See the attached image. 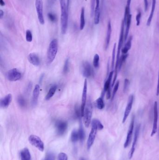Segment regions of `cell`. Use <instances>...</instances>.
Returning <instances> with one entry per match:
<instances>
[{
    "label": "cell",
    "instance_id": "cell-1",
    "mask_svg": "<svg viewBox=\"0 0 159 160\" xmlns=\"http://www.w3.org/2000/svg\"><path fill=\"white\" fill-rule=\"evenodd\" d=\"M125 23L124 21L122 20L121 25L120 29V35H119V41H118V46L117 54L116 61L115 65V70H114V78L112 83V87L115 84L117 77L118 76V64H119V58H120V51L122 46L124 40V27Z\"/></svg>",
    "mask_w": 159,
    "mask_h": 160
},
{
    "label": "cell",
    "instance_id": "cell-2",
    "mask_svg": "<svg viewBox=\"0 0 159 160\" xmlns=\"http://www.w3.org/2000/svg\"><path fill=\"white\" fill-rule=\"evenodd\" d=\"M61 7V32L63 34H65L67 30L68 24V14L67 8L65 0H59Z\"/></svg>",
    "mask_w": 159,
    "mask_h": 160
},
{
    "label": "cell",
    "instance_id": "cell-3",
    "mask_svg": "<svg viewBox=\"0 0 159 160\" xmlns=\"http://www.w3.org/2000/svg\"><path fill=\"white\" fill-rule=\"evenodd\" d=\"M58 51V42L57 39H54L50 42L47 51V62L50 64L54 61Z\"/></svg>",
    "mask_w": 159,
    "mask_h": 160
},
{
    "label": "cell",
    "instance_id": "cell-4",
    "mask_svg": "<svg viewBox=\"0 0 159 160\" xmlns=\"http://www.w3.org/2000/svg\"><path fill=\"white\" fill-rule=\"evenodd\" d=\"M92 101L89 98L87 101L84 111V123L86 128H88L90 125L92 121Z\"/></svg>",
    "mask_w": 159,
    "mask_h": 160
},
{
    "label": "cell",
    "instance_id": "cell-5",
    "mask_svg": "<svg viewBox=\"0 0 159 160\" xmlns=\"http://www.w3.org/2000/svg\"><path fill=\"white\" fill-rule=\"evenodd\" d=\"M98 130V128L97 124L93 121H92V129H91V132L89 134V137L88 138L87 142V147L88 149H90L92 146L94 141H95V138H96Z\"/></svg>",
    "mask_w": 159,
    "mask_h": 160
},
{
    "label": "cell",
    "instance_id": "cell-6",
    "mask_svg": "<svg viewBox=\"0 0 159 160\" xmlns=\"http://www.w3.org/2000/svg\"><path fill=\"white\" fill-rule=\"evenodd\" d=\"M30 143L33 146L37 148L40 151H44V143L39 137L34 135H31L29 138Z\"/></svg>",
    "mask_w": 159,
    "mask_h": 160
},
{
    "label": "cell",
    "instance_id": "cell-7",
    "mask_svg": "<svg viewBox=\"0 0 159 160\" xmlns=\"http://www.w3.org/2000/svg\"><path fill=\"white\" fill-rule=\"evenodd\" d=\"M7 78L9 81L15 82L21 79V73L18 68H12L8 72Z\"/></svg>",
    "mask_w": 159,
    "mask_h": 160
},
{
    "label": "cell",
    "instance_id": "cell-8",
    "mask_svg": "<svg viewBox=\"0 0 159 160\" xmlns=\"http://www.w3.org/2000/svg\"><path fill=\"white\" fill-rule=\"evenodd\" d=\"M81 70L83 76L86 78H89L92 77L93 73L91 65L87 61L83 62L81 67Z\"/></svg>",
    "mask_w": 159,
    "mask_h": 160
},
{
    "label": "cell",
    "instance_id": "cell-9",
    "mask_svg": "<svg viewBox=\"0 0 159 160\" xmlns=\"http://www.w3.org/2000/svg\"><path fill=\"white\" fill-rule=\"evenodd\" d=\"M158 104L155 101L154 105V119H153V126L151 136L154 135L157 131L158 129Z\"/></svg>",
    "mask_w": 159,
    "mask_h": 160
},
{
    "label": "cell",
    "instance_id": "cell-10",
    "mask_svg": "<svg viewBox=\"0 0 159 160\" xmlns=\"http://www.w3.org/2000/svg\"><path fill=\"white\" fill-rule=\"evenodd\" d=\"M35 5H36V10H37L39 22L41 25H44V19L43 15V0H36Z\"/></svg>",
    "mask_w": 159,
    "mask_h": 160
},
{
    "label": "cell",
    "instance_id": "cell-11",
    "mask_svg": "<svg viewBox=\"0 0 159 160\" xmlns=\"http://www.w3.org/2000/svg\"><path fill=\"white\" fill-rule=\"evenodd\" d=\"M135 117L133 115L131 117V121L130 124L129 128L128 131V134H127V139L125 142L124 147L125 148H128L129 145L130 144L131 140H132V137H133V131H134V125H135Z\"/></svg>",
    "mask_w": 159,
    "mask_h": 160
},
{
    "label": "cell",
    "instance_id": "cell-12",
    "mask_svg": "<svg viewBox=\"0 0 159 160\" xmlns=\"http://www.w3.org/2000/svg\"><path fill=\"white\" fill-rule=\"evenodd\" d=\"M55 127L57 134L63 135L67 129L68 123L64 121H57L56 122Z\"/></svg>",
    "mask_w": 159,
    "mask_h": 160
},
{
    "label": "cell",
    "instance_id": "cell-13",
    "mask_svg": "<svg viewBox=\"0 0 159 160\" xmlns=\"http://www.w3.org/2000/svg\"><path fill=\"white\" fill-rule=\"evenodd\" d=\"M87 94V81L86 79L84 82V88H83L82 97L81 105L82 117H83L84 116L85 107L86 104V102Z\"/></svg>",
    "mask_w": 159,
    "mask_h": 160
},
{
    "label": "cell",
    "instance_id": "cell-14",
    "mask_svg": "<svg viewBox=\"0 0 159 160\" xmlns=\"http://www.w3.org/2000/svg\"><path fill=\"white\" fill-rule=\"evenodd\" d=\"M134 96L131 95L129 97L128 100V104H127L125 111L124 114L123 118L122 123H124L126 121L131 111L132 107H133V102H134Z\"/></svg>",
    "mask_w": 159,
    "mask_h": 160
},
{
    "label": "cell",
    "instance_id": "cell-15",
    "mask_svg": "<svg viewBox=\"0 0 159 160\" xmlns=\"http://www.w3.org/2000/svg\"><path fill=\"white\" fill-rule=\"evenodd\" d=\"M140 125L138 124L136 128L135 132V136H134V141H133V144L131 146V149L130 151L129 155V158L130 159L133 157L134 155V152L135 149L136 145L137 142L138 141V137H139V134H140Z\"/></svg>",
    "mask_w": 159,
    "mask_h": 160
},
{
    "label": "cell",
    "instance_id": "cell-16",
    "mask_svg": "<svg viewBox=\"0 0 159 160\" xmlns=\"http://www.w3.org/2000/svg\"><path fill=\"white\" fill-rule=\"evenodd\" d=\"M40 87L39 84L35 86L34 90L33 92L32 97V105L35 106L37 104L38 100L40 95Z\"/></svg>",
    "mask_w": 159,
    "mask_h": 160
},
{
    "label": "cell",
    "instance_id": "cell-17",
    "mask_svg": "<svg viewBox=\"0 0 159 160\" xmlns=\"http://www.w3.org/2000/svg\"><path fill=\"white\" fill-rule=\"evenodd\" d=\"M100 0H96V7L94 10V24L98 25L100 21Z\"/></svg>",
    "mask_w": 159,
    "mask_h": 160
},
{
    "label": "cell",
    "instance_id": "cell-18",
    "mask_svg": "<svg viewBox=\"0 0 159 160\" xmlns=\"http://www.w3.org/2000/svg\"><path fill=\"white\" fill-rule=\"evenodd\" d=\"M29 62L33 65L38 66L40 64V60L39 56L35 53H30L28 56Z\"/></svg>",
    "mask_w": 159,
    "mask_h": 160
},
{
    "label": "cell",
    "instance_id": "cell-19",
    "mask_svg": "<svg viewBox=\"0 0 159 160\" xmlns=\"http://www.w3.org/2000/svg\"><path fill=\"white\" fill-rule=\"evenodd\" d=\"M12 100V96L11 94H8L1 100L0 104L2 108H6L8 107Z\"/></svg>",
    "mask_w": 159,
    "mask_h": 160
},
{
    "label": "cell",
    "instance_id": "cell-20",
    "mask_svg": "<svg viewBox=\"0 0 159 160\" xmlns=\"http://www.w3.org/2000/svg\"><path fill=\"white\" fill-rule=\"evenodd\" d=\"M112 34V26L110 21L108 22L107 25V33H106V38H105V50H107L110 42L111 37Z\"/></svg>",
    "mask_w": 159,
    "mask_h": 160
},
{
    "label": "cell",
    "instance_id": "cell-21",
    "mask_svg": "<svg viewBox=\"0 0 159 160\" xmlns=\"http://www.w3.org/2000/svg\"><path fill=\"white\" fill-rule=\"evenodd\" d=\"M114 71H112L109 73V76H108V79L105 82V83L104 84V92H107L108 90L110 89L111 83L112 79V77L114 74Z\"/></svg>",
    "mask_w": 159,
    "mask_h": 160
},
{
    "label": "cell",
    "instance_id": "cell-22",
    "mask_svg": "<svg viewBox=\"0 0 159 160\" xmlns=\"http://www.w3.org/2000/svg\"><path fill=\"white\" fill-rule=\"evenodd\" d=\"M21 160H31V155L28 148H24L20 153Z\"/></svg>",
    "mask_w": 159,
    "mask_h": 160
},
{
    "label": "cell",
    "instance_id": "cell-23",
    "mask_svg": "<svg viewBox=\"0 0 159 160\" xmlns=\"http://www.w3.org/2000/svg\"><path fill=\"white\" fill-rule=\"evenodd\" d=\"M131 15L130 14L128 16L127 22H126V23L125 24V26H126V28H125V32L124 41H126L127 39H128L130 28L131 24Z\"/></svg>",
    "mask_w": 159,
    "mask_h": 160
},
{
    "label": "cell",
    "instance_id": "cell-24",
    "mask_svg": "<svg viewBox=\"0 0 159 160\" xmlns=\"http://www.w3.org/2000/svg\"><path fill=\"white\" fill-rule=\"evenodd\" d=\"M156 0H152V9H151V12L149 18L148 19L147 22V26H149L152 22L153 15L154 14V10H155V6H156Z\"/></svg>",
    "mask_w": 159,
    "mask_h": 160
},
{
    "label": "cell",
    "instance_id": "cell-25",
    "mask_svg": "<svg viewBox=\"0 0 159 160\" xmlns=\"http://www.w3.org/2000/svg\"><path fill=\"white\" fill-rule=\"evenodd\" d=\"M132 39H133V37H132V36H130L129 38L128 41H127V43L125 44L124 47L122 49V54H125L128 53L129 50L131 48Z\"/></svg>",
    "mask_w": 159,
    "mask_h": 160
},
{
    "label": "cell",
    "instance_id": "cell-26",
    "mask_svg": "<svg viewBox=\"0 0 159 160\" xmlns=\"http://www.w3.org/2000/svg\"><path fill=\"white\" fill-rule=\"evenodd\" d=\"M131 0H128L127 1V6L125 7V10L124 17V22L125 25L128 16L131 14L130 13V5Z\"/></svg>",
    "mask_w": 159,
    "mask_h": 160
},
{
    "label": "cell",
    "instance_id": "cell-27",
    "mask_svg": "<svg viewBox=\"0 0 159 160\" xmlns=\"http://www.w3.org/2000/svg\"><path fill=\"white\" fill-rule=\"evenodd\" d=\"M57 89V86L56 85H53L52 86V87H50L48 93L46 95V97H45V100H49L51 97H52L54 94H55Z\"/></svg>",
    "mask_w": 159,
    "mask_h": 160
},
{
    "label": "cell",
    "instance_id": "cell-28",
    "mask_svg": "<svg viewBox=\"0 0 159 160\" xmlns=\"http://www.w3.org/2000/svg\"><path fill=\"white\" fill-rule=\"evenodd\" d=\"M86 25L85 18V8H82L80 14V30H83Z\"/></svg>",
    "mask_w": 159,
    "mask_h": 160
},
{
    "label": "cell",
    "instance_id": "cell-29",
    "mask_svg": "<svg viewBox=\"0 0 159 160\" xmlns=\"http://www.w3.org/2000/svg\"><path fill=\"white\" fill-rule=\"evenodd\" d=\"M78 134H79V140L81 142H83L85 138V133L83 128L82 124H80V128L78 130Z\"/></svg>",
    "mask_w": 159,
    "mask_h": 160
},
{
    "label": "cell",
    "instance_id": "cell-30",
    "mask_svg": "<svg viewBox=\"0 0 159 160\" xmlns=\"http://www.w3.org/2000/svg\"><path fill=\"white\" fill-rule=\"evenodd\" d=\"M96 106L98 109L102 110L105 107V104H104V100L103 98L100 97L96 100L95 102Z\"/></svg>",
    "mask_w": 159,
    "mask_h": 160
},
{
    "label": "cell",
    "instance_id": "cell-31",
    "mask_svg": "<svg viewBox=\"0 0 159 160\" xmlns=\"http://www.w3.org/2000/svg\"><path fill=\"white\" fill-rule=\"evenodd\" d=\"M70 140L73 142H76L79 140V134H78V131L76 130H73L70 136Z\"/></svg>",
    "mask_w": 159,
    "mask_h": 160
},
{
    "label": "cell",
    "instance_id": "cell-32",
    "mask_svg": "<svg viewBox=\"0 0 159 160\" xmlns=\"http://www.w3.org/2000/svg\"><path fill=\"white\" fill-rule=\"evenodd\" d=\"M128 56V54H122V56L120 57L119 60V64H118V71L121 70L122 66L124 63L125 62V60H127V58Z\"/></svg>",
    "mask_w": 159,
    "mask_h": 160
},
{
    "label": "cell",
    "instance_id": "cell-33",
    "mask_svg": "<svg viewBox=\"0 0 159 160\" xmlns=\"http://www.w3.org/2000/svg\"><path fill=\"white\" fill-rule=\"evenodd\" d=\"M17 101H18V104L20 107H25L26 105V102L25 100L24 97L22 96H19L17 98Z\"/></svg>",
    "mask_w": 159,
    "mask_h": 160
},
{
    "label": "cell",
    "instance_id": "cell-34",
    "mask_svg": "<svg viewBox=\"0 0 159 160\" xmlns=\"http://www.w3.org/2000/svg\"><path fill=\"white\" fill-rule=\"evenodd\" d=\"M116 48V43H115L113 46V50L112 53V69L113 70L114 67L115 59Z\"/></svg>",
    "mask_w": 159,
    "mask_h": 160
},
{
    "label": "cell",
    "instance_id": "cell-35",
    "mask_svg": "<svg viewBox=\"0 0 159 160\" xmlns=\"http://www.w3.org/2000/svg\"><path fill=\"white\" fill-rule=\"evenodd\" d=\"M99 56L98 54H96L94 56L93 60V65L95 68H98L99 66Z\"/></svg>",
    "mask_w": 159,
    "mask_h": 160
},
{
    "label": "cell",
    "instance_id": "cell-36",
    "mask_svg": "<svg viewBox=\"0 0 159 160\" xmlns=\"http://www.w3.org/2000/svg\"><path fill=\"white\" fill-rule=\"evenodd\" d=\"M119 85V81H118L116 82L115 85H114V89H113V91H112V100H113L114 99V97L117 92L118 90V89Z\"/></svg>",
    "mask_w": 159,
    "mask_h": 160
},
{
    "label": "cell",
    "instance_id": "cell-37",
    "mask_svg": "<svg viewBox=\"0 0 159 160\" xmlns=\"http://www.w3.org/2000/svg\"><path fill=\"white\" fill-rule=\"evenodd\" d=\"M32 34L30 30H28L26 32V40L28 42H31L32 41Z\"/></svg>",
    "mask_w": 159,
    "mask_h": 160
},
{
    "label": "cell",
    "instance_id": "cell-38",
    "mask_svg": "<svg viewBox=\"0 0 159 160\" xmlns=\"http://www.w3.org/2000/svg\"><path fill=\"white\" fill-rule=\"evenodd\" d=\"M69 68V59H67V60H65L64 66H63V73H67L68 72Z\"/></svg>",
    "mask_w": 159,
    "mask_h": 160
},
{
    "label": "cell",
    "instance_id": "cell-39",
    "mask_svg": "<svg viewBox=\"0 0 159 160\" xmlns=\"http://www.w3.org/2000/svg\"><path fill=\"white\" fill-rule=\"evenodd\" d=\"M44 160H55V155L52 152H49L46 154V157Z\"/></svg>",
    "mask_w": 159,
    "mask_h": 160
},
{
    "label": "cell",
    "instance_id": "cell-40",
    "mask_svg": "<svg viewBox=\"0 0 159 160\" xmlns=\"http://www.w3.org/2000/svg\"><path fill=\"white\" fill-rule=\"evenodd\" d=\"M129 84L130 82L129 81V80L128 79H125L123 87V91L125 93L127 92V91L128 90Z\"/></svg>",
    "mask_w": 159,
    "mask_h": 160
},
{
    "label": "cell",
    "instance_id": "cell-41",
    "mask_svg": "<svg viewBox=\"0 0 159 160\" xmlns=\"http://www.w3.org/2000/svg\"><path fill=\"white\" fill-rule=\"evenodd\" d=\"M96 0H91V16L92 17L94 15V10H95V5Z\"/></svg>",
    "mask_w": 159,
    "mask_h": 160
},
{
    "label": "cell",
    "instance_id": "cell-42",
    "mask_svg": "<svg viewBox=\"0 0 159 160\" xmlns=\"http://www.w3.org/2000/svg\"><path fill=\"white\" fill-rule=\"evenodd\" d=\"M92 121L96 123V124H97V127H98V130H101L103 129V128H104V126H103V124H102V123L100 122V121L99 120H98V119H93Z\"/></svg>",
    "mask_w": 159,
    "mask_h": 160
},
{
    "label": "cell",
    "instance_id": "cell-43",
    "mask_svg": "<svg viewBox=\"0 0 159 160\" xmlns=\"http://www.w3.org/2000/svg\"><path fill=\"white\" fill-rule=\"evenodd\" d=\"M58 160H68V156L64 153H60L58 155Z\"/></svg>",
    "mask_w": 159,
    "mask_h": 160
},
{
    "label": "cell",
    "instance_id": "cell-44",
    "mask_svg": "<svg viewBox=\"0 0 159 160\" xmlns=\"http://www.w3.org/2000/svg\"><path fill=\"white\" fill-rule=\"evenodd\" d=\"M48 17L49 19L50 20V21L52 22H55L56 21V15L52 13H49L48 14Z\"/></svg>",
    "mask_w": 159,
    "mask_h": 160
},
{
    "label": "cell",
    "instance_id": "cell-45",
    "mask_svg": "<svg viewBox=\"0 0 159 160\" xmlns=\"http://www.w3.org/2000/svg\"><path fill=\"white\" fill-rule=\"evenodd\" d=\"M141 11H138V14L136 16V20L137 26H139L141 22Z\"/></svg>",
    "mask_w": 159,
    "mask_h": 160
},
{
    "label": "cell",
    "instance_id": "cell-46",
    "mask_svg": "<svg viewBox=\"0 0 159 160\" xmlns=\"http://www.w3.org/2000/svg\"><path fill=\"white\" fill-rule=\"evenodd\" d=\"M156 95L158 96L159 95V74H158V83H157V91H156Z\"/></svg>",
    "mask_w": 159,
    "mask_h": 160
},
{
    "label": "cell",
    "instance_id": "cell-47",
    "mask_svg": "<svg viewBox=\"0 0 159 160\" xmlns=\"http://www.w3.org/2000/svg\"><path fill=\"white\" fill-rule=\"evenodd\" d=\"M111 97V89L108 90L106 92V98L107 99H110Z\"/></svg>",
    "mask_w": 159,
    "mask_h": 160
},
{
    "label": "cell",
    "instance_id": "cell-48",
    "mask_svg": "<svg viewBox=\"0 0 159 160\" xmlns=\"http://www.w3.org/2000/svg\"><path fill=\"white\" fill-rule=\"evenodd\" d=\"M144 5H145V10L147 11L148 10V0H144Z\"/></svg>",
    "mask_w": 159,
    "mask_h": 160
},
{
    "label": "cell",
    "instance_id": "cell-49",
    "mask_svg": "<svg viewBox=\"0 0 159 160\" xmlns=\"http://www.w3.org/2000/svg\"><path fill=\"white\" fill-rule=\"evenodd\" d=\"M55 1L56 0H48V4L49 5H52L55 2Z\"/></svg>",
    "mask_w": 159,
    "mask_h": 160
},
{
    "label": "cell",
    "instance_id": "cell-50",
    "mask_svg": "<svg viewBox=\"0 0 159 160\" xmlns=\"http://www.w3.org/2000/svg\"><path fill=\"white\" fill-rule=\"evenodd\" d=\"M3 15H4V12H3V11L2 9H1L0 10V18H1V19H2Z\"/></svg>",
    "mask_w": 159,
    "mask_h": 160
},
{
    "label": "cell",
    "instance_id": "cell-51",
    "mask_svg": "<svg viewBox=\"0 0 159 160\" xmlns=\"http://www.w3.org/2000/svg\"><path fill=\"white\" fill-rule=\"evenodd\" d=\"M44 75L43 73V74H42V75H41V77H40V79H39V83H42L43 78H44Z\"/></svg>",
    "mask_w": 159,
    "mask_h": 160
},
{
    "label": "cell",
    "instance_id": "cell-52",
    "mask_svg": "<svg viewBox=\"0 0 159 160\" xmlns=\"http://www.w3.org/2000/svg\"><path fill=\"white\" fill-rule=\"evenodd\" d=\"M0 5H1L2 6H5V2L3 0H0Z\"/></svg>",
    "mask_w": 159,
    "mask_h": 160
},
{
    "label": "cell",
    "instance_id": "cell-53",
    "mask_svg": "<svg viewBox=\"0 0 159 160\" xmlns=\"http://www.w3.org/2000/svg\"><path fill=\"white\" fill-rule=\"evenodd\" d=\"M80 160H84V159L83 158H80Z\"/></svg>",
    "mask_w": 159,
    "mask_h": 160
}]
</instances>
